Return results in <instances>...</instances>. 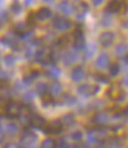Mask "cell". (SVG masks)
<instances>
[{
  "instance_id": "1",
  "label": "cell",
  "mask_w": 128,
  "mask_h": 148,
  "mask_svg": "<svg viewBox=\"0 0 128 148\" xmlns=\"http://www.w3.org/2000/svg\"><path fill=\"white\" fill-rule=\"evenodd\" d=\"M37 145V137L30 130H25L21 137V147L22 148H36Z\"/></svg>"
},
{
  "instance_id": "2",
  "label": "cell",
  "mask_w": 128,
  "mask_h": 148,
  "mask_svg": "<svg viewBox=\"0 0 128 148\" xmlns=\"http://www.w3.org/2000/svg\"><path fill=\"white\" fill-rule=\"evenodd\" d=\"M4 110H6V116L7 118H19L21 112H22V105L15 101H8L4 105Z\"/></svg>"
},
{
  "instance_id": "3",
  "label": "cell",
  "mask_w": 128,
  "mask_h": 148,
  "mask_svg": "<svg viewBox=\"0 0 128 148\" xmlns=\"http://www.w3.org/2000/svg\"><path fill=\"white\" fill-rule=\"evenodd\" d=\"M52 26L57 31H59V32H65V31H68V29L72 28V22H70V19H68L66 17L58 15V17H55V18L52 19Z\"/></svg>"
},
{
  "instance_id": "4",
  "label": "cell",
  "mask_w": 128,
  "mask_h": 148,
  "mask_svg": "<svg viewBox=\"0 0 128 148\" xmlns=\"http://www.w3.org/2000/svg\"><path fill=\"white\" fill-rule=\"evenodd\" d=\"M52 56V50L48 47H43V49H39L36 54H35V61L39 64H47L50 62Z\"/></svg>"
},
{
  "instance_id": "5",
  "label": "cell",
  "mask_w": 128,
  "mask_h": 148,
  "mask_svg": "<svg viewBox=\"0 0 128 148\" xmlns=\"http://www.w3.org/2000/svg\"><path fill=\"white\" fill-rule=\"evenodd\" d=\"M73 47L76 51H84L85 49V40H84V33H83V29L79 26L76 31H74V35H73Z\"/></svg>"
},
{
  "instance_id": "6",
  "label": "cell",
  "mask_w": 128,
  "mask_h": 148,
  "mask_svg": "<svg viewBox=\"0 0 128 148\" xmlns=\"http://www.w3.org/2000/svg\"><path fill=\"white\" fill-rule=\"evenodd\" d=\"M62 130H64L62 121H52L51 123H47V125H45V127L43 129V132L48 136H54V134H61Z\"/></svg>"
},
{
  "instance_id": "7",
  "label": "cell",
  "mask_w": 128,
  "mask_h": 148,
  "mask_svg": "<svg viewBox=\"0 0 128 148\" xmlns=\"http://www.w3.org/2000/svg\"><path fill=\"white\" fill-rule=\"evenodd\" d=\"M99 91V86L96 84H80L77 87V93L80 96H84V97H90V96H95L96 93Z\"/></svg>"
},
{
  "instance_id": "8",
  "label": "cell",
  "mask_w": 128,
  "mask_h": 148,
  "mask_svg": "<svg viewBox=\"0 0 128 148\" xmlns=\"http://www.w3.org/2000/svg\"><path fill=\"white\" fill-rule=\"evenodd\" d=\"M0 45L13 47V50H19L18 38H14L11 35H4V36H1V38H0Z\"/></svg>"
},
{
  "instance_id": "9",
  "label": "cell",
  "mask_w": 128,
  "mask_h": 148,
  "mask_svg": "<svg viewBox=\"0 0 128 148\" xmlns=\"http://www.w3.org/2000/svg\"><path fill=\"white\" fill-rule=\"evenodd\" d=\"M29 125H30L32 127H35V129L43 130L45 127L47 122H45V119L43 116L37 115V114H32V115H30V122H29Z\"/></svg>"
},
{
  "instance_id": "10",
  "label": "cell",
  "mask_w": 128,
  "mask_h": 148,
  "mask_svg": "<svg viewBox=\"0 0 128 148\" xmlns=\"http://www.w3.org/2000/svg\"><path fill=\"white\" fill-rule=\"evenodd\" d=\"M114 38L116 36L113 32H103V33H101V36H99V43H101L102 47L108 49V47H110V46L113 45Z\"/></svg>"
},
{
  "instance_id": "11",
  "label": "cell",
  "mask_w": 128,
  "mask_h": 148,
  "mask_svg": "<svg viewBox=\"0 0 128 148\" xmlns=\"http://www.w3.org/2000/svg\"><path fill=\"white\" fill-rule=\"evenodd\" d=\"M35 15H36L37 21H47V19H50L52 17V11L48 7H41L35 13Z\"/></svg>"
},
{
  "instance_id": "12",
  "label": "cell",
  "mask_w": 128,
  "mask_h": 148,
  "mask_svg": "<svg viewBox=\"0 0 128 148\" xmlns=\"http://www.w3.org/2000/svg\"><path fill=\"white\" fill-rule=\"evenodd\" d=\"M110 65V60H109V56L108 54H99L98 58H96L95 61V66L96 68H99V69H105V68H108Z\"/></svg>"
},
{
  "instance_id": "13",
  "label": "cell",
  "mask_w": 128,
  "mask_h": 148,
  "mask_svg": "<svg viewBox=\"0 0 128 148\" xmlns=\"http://www.w3.org/2000/svg\"><path fill=\"white\" fill-rule=\"evenodd\" d=\"M84 76H85V72H84L83 66H76V68H73L72 69V73H70V77L73 82H76V83H79V82H81L84 79Z\"/></svg>"
},
{
  "instance_id": "14",
  "label": "cell",
  "mask_w": 128,
  "mask_h": 148,
  "mask_svg": "<svg viewBox=\"0 0 128 148\" xmlns=\"http://www.w3.org/2000/svg\"><path fill=\"white\" fill-rule=\"evenodd\" d=\"M62 93V84L59 83V82H52L50 86H48V94L54 98V97L59 96Z\"/></svg>"
},
{
  "instance_id": "15",
  "label": "cell",
  "mask_w": 128,
  "mask_h": 148,
  "mask_svg": "<svg viewBox=\"0 0 128 148\" xmlns=\"http://www.w3.org/2000/svg\"><path fill=\"white\" fill-rule=\"evenodd\" d=\"M123 10V3L121 1H110L108 7H106V13L109 14H117Z\"/></svg>"
},
{
  "instance_id": "16",
  "label": "cell",
  "mask_w": 128,
  "mask_h": 148,
  "mask_svg": "<svg viewBox=\"0 0 128 148\" xmlns=\"http://www.w3.org/2000/svg\"><path fill=\"white\" fill-rule=\"evenodd\" d=\"M62 60H64V64L66 65V66H70L72 64H74L77 61V54L74 51H68L64 54Z\"/></svg>"
},
{
  "instance_id": "17",
  "label": "cell",
  "mask_w": 128,
  "mask_h": 148,
  "mask_svg": "<svg viewBox=\"0 0 128 148\" xmlns=\"http://www.w3.org/2000/svg\"><path fill=\"white\" fill-rule=\"evenodd\" d=\"M108 122H109V116H108V114H105V112H98L94 116V123L99 125V126H103L105 123H108Z\"/></svg>"
},
{
  "instance_id": "18",
  "label": "cell",
  "mask_w": 128,
  "mask_h": 148,
  "mask_svg": "<svg viewBox=\"0 0 128 148\" xmlns=\"http://www.w3.org/2000/svg\"><path fill=\"white\" fill-rule=\"evenodd\" d=\"M58 10L62 14H65V15H70L73 13V7H72L69 1H62L61 4H58Z\"/></svg>"
},
{
  "instance_id": "19",
  "label": "cell",
  "mask_w": 128,
  "mask_h": 148,
  "mask_svg": "<svg viewBox=\"0 0 128 148\" xmlns=\"http://www.w3.org/2000/svg\"><path fill=\"white\" fill-rule=\"evenodd\" d=\"M36 93H37V94L41 97V98H44V97L50 96V94H48V86H47L45 83H39L37 87H36Z\"/></svg>"
},
{
  "instance_id": "20",
  "label": "cell",
  "mask_w": 128,
  "mask_h": 148,
  "mask_svg": "<svg viewBox=\"0 0 128 148\" xmlns=\"http://www.w3.org/2000/svg\"><path fill=\"white\" fill-rule=\"evenodd\" d=\"M109 147L110 148H123L124 147V143H123V140L120 137L114 136V137H112L109 140Z\"/></svg>"
},
{
  "instance_id": "21",
  "label": "cell",
  "mask_w": 128,
  "mask_h": 148,
  "mask_svg": "<svg viewBox=\"0 0 128 148\" xmlns=\"http://www.w3.org/2000/svg\"><path fill=\"white\" fill-rule=\"evenodd\" d=\"M98 140H99V133H98V130H90V132H88V138H87L88 144H90V145L96 144Z\"/></svg>"
},
{
  "instance_id": "22",
  "label": "cell",
  "mask_w": 128,
  "mask_h": 148,
  "mask_svg": "<svg viewBox=\"0 0 128 148\" xmlns=\"http://www.w3.org/2000/svg\"><path fill=\"white\" fill-rule=\"evenodd\" d=\"M45 75H47V77H50V79H55L57 80L58 77L61 76V71L58 68H55V66H51L50 69L45 71Z\"/></svg>"
},
{
  "instance_id": "23",
  "label": "cell",
  "mask_w": 128,
  "mask_h": 148,
  "mask_svg": "<svg viewBox=\"0 0 128 148\" xmlns=\"http://www.w3.org/2000/svg\"><path fill=\"white\" fill-rule=\"evenodd\" d=\"M74 122H76V118H74L73 114H66V115L62 118V125H64V126H72Z\"/></svg>"
},
{
  "instance_id": "24",
  "label": "cell",
  "mask_w": 128,
  "mask_h": 148,
  "mask_svg": "<svg viewBox=\"0 0 128 148\" xmlns=\"http://www.w3.org/2000/svg\"><path fill=\"white\" fill-rule=\"evenodd\" d=\"M3 62H4V65H6L7 68H13L14 64H15V57H14L13 54H7L3 58Z\"/></svg>"
},
{
  "instance_id": "25",
  "label": "cell",
  "mask_w": 128,
  "mask_h": 148,
  "mask_svg": "<svg viewBox=\"0 0 128 148\" xmlns=\"http://www.w3.org/2000/svg\"><path fill=\"white\" fill-rule=\"evenodd\" d=\"M109 73L110 76H117L119 73H120V65L117 64V62H113V64L109 65Z\"/></svg>"
},
{
  "instance_id": "26",
  "label": "cell",
  "mask_w": 128,
  "mask_h": 148,
  "mask_svg": "<svg viewBox=\"0 0 128 148\" xmlns=\"http://www.w3.org/2000/svg\"><path fill=\"white\" fill-rule=\"evenodd\" d=\"M127 53H128V46L124 45V43H121V45H119L116 47V54H117V56H124V57H125Z\"/></svg>"
},
{
  "instance_id": "27",
  "label": "cell",
  "mask_w": 128,
  "mask_h": 148,
  "mask_svg": "<svg viewBox=\"0 0 128 148\" xmlns=\"http://www.w3.org/2000/svg\"><path fill=\"white\" fill-rule=\"evenodd\" d=\"M41 148H57V143L52 138H45L44 141L41 143Z\"/></svg>"
},
{
  "instance_id": "28",
  "label": "cell",
  "mask_w": 128,
  "mask_h": 148,
  "mask_svg": "<svg viewBox=\"0 0 128 148\" xmlns=\"http://www.w3.org/2000/svg\"><path fill=\"white\" fill-rule=\"evenodd\" d=\"M18 130H19V127L15 125V123H10V125H7L6 126V132L8 133V134H17Z\"/></svg>"
},
{
  "instance_id": "29",
  "label": "cell",
  "mask_w": 128,
  "mask_h": 148,
  "mask_svg": "<svg viewBox=\"0 0 128 148\" xmlns=\"http://www.w3.org/2000/svg\"><path fill=\"white\" fill-rule=\"evenodd\" d=\"M94 53H95V46H88V47H85L84 49V57L85 58H91L94 56Z\"/></svg>"
},
{
  "instance_id": "30",
  "label": "cell",
  "mask_w": 128,
  "mask_h": 148,
  "mask_svg": "<svg viewBox=\"0 0 128 148\" xmlns=\"http://www.w3.org/2000/svg\"><path fill=\"white\" fill-rule=\"evenodd\" d=\"M112 98H113L114 101H123V100L125 98V93H124L123 90H119L116 94H113V96H112Z\"/></svg>"
},
{
  "instance_id": "31",
  "label": "cell",
  "mask_w": 128,
  "mask_h": 148,
  "mask_svg": "<svg viewBox=\"0 0 128 148\" xmlns=\"http://www.w3.org/2000/svg\"><path fill=\"white\" fill-rule=\"evenodd\" d=\"M64 103L66 104V105H74V104H76V98L69 96V94H65L64 96Z\"/></svg>"
},
{
  "instance_id": "32",
  "label": "cell",
  "mask_w": 128,
  "mask_h": 148,
  "mask_svg": "<svg viewBox=\"0 0 128 148\" xmlns=\"http://www.w3.org/2000/svg\"><path fill=\"white\" fill-rule=\"evenodd\" d=\"M70 138L73 141H81L83 140V133L81 132H74V133L70 134Z\"/></svg>"
},
{
  "instance_id": "33",
  "label": "cell",
  "mask_w": 128,
  "mask_h": 148,
  "mask_svg": "<svg viewBox=\"0 0 128 148\" xmlns=\"http://www.w3.org/2000/svg\"><path fill=\"white\" fill-rule=\"evenodd\" d=\"M95 79H96V80H99L101 83H109V77L105 76V75H102V73H96Z\"/></svg>"
},
{
  "instance_id": "34",
  "label": "cell",
  "mask_w": 128,
  "mask_h": 148,
  "mask_svg": "<svg viewBox=\"0 0 128 148\" xmlns=\"http://www.w3.org/2000/svg\"><path fill=\"white\" fill-rule=\"evenodd\" d=\"M11 11L15 14H18L19 11H21V4H19L18 1H15V3H13V6H11Z\"/></svg>"
},
{
  "instance_id": "35",
  "label": "cell",
  "mask_w": 128,
  "mask_h": 148,
  "mask_svg": "<svg viewBox=\"0 0 128 148\" xmlns=\"http://www.w3.org/2000/svg\"><path fill=\"white\" fill-rule=\"evenodd\" d=\"M33 97H35V94H33L32 91H26L25 94H24V101H32L33 100Z\"/></svg>"
},
{
  "instance_id": "36",
  "label": "cell",
  "mask_w": 128,
  "mask_h": 148,
  "mask_svg": "<svg viewBox=\"0 0 128 148\" xmlns=\"http://www.w3.org/2000/svg\"><path fill=\"white\" fill-rule=\"evenodd\" d=\"M57 147H58V148H72L70 145L68 144V143L65 141V140H61V141L57 144Z\"/></svg>"
},
{
  "instance_id": "37",
  "label": "cell",
  "mask_w": 128,
  "mask_h": 148,
  "mask_svg": "<svg viewBox=\"0 0 128 148\" xmlns=\"http://www.w3.org/2000/svg\"><path fill=\"white\" fill-rule=\"evenodd\" d=\"M68 43V36H62V38L58 40V45L59 46H64V45H66Z\"/></svg>"
},
{
  "instance_id": "38",
  "label": "cell",
  "mask_w": 128,
  "mask_h": 148,
  "mask_svg": "<svg viewBox=\"0 0 128 148\" xmlns=\"http://www.w3.org/2000/svg\"><path fill=\"white\" fill-rule=\"evenodd\" d=\"M29 76L32 77L33 80H35V79H36V77L39 76V71H36V69H33L32 72H30V73H29Z\"/></svg>"
},
{
  "instance_id": "39",
  "label": "cell",
  "mask_w": 128,
  "mask_h": 148,
  "mask_svg": "<svg viewBox=\"0 0 128 148\" xmlns=\"http://www.w3.org/2000/svg\"><path fill=\"white\" fill-rule=\"evenodd\" d=\"M7 19H8L7 13H1V14H0V22H4V21H7Z\"/></svg>"
},
{
  "instance_id": "40",
  "label": "cell",
  "mask_w": 128,
  "mask_h": 148,
  "mask_svg": "<svg viewBox=\"0 0 128 148\" xmlns=\"http://www.w3.org/2000/svg\"><path fill=\"white\" fill-rule=\"evenodd\" d=\"M4 148H19L18 145H15V144H13V143H10V144H6V147Z\"/></svg>"
},
{
  "instance_id": "41",
  "label": "cell",
  "mask_w": 128,
  "mask_h": 148,
  "mask_svg": "<svg viewBox=\"0 0 128 148\" xmlns=\"http://www.w3.org/2000/svg\"><path fill=\"white\" fill-rule=\"evenodd\" d=\"M33 45H35V46H40V45H41V40H40V39H35V40H33Z\"/></svg>"
},
{
  "instance_id": "42",
  "label": "cell",
  "mask_w": 128,
  "mask_h": 148,
  "mask_svg": "<svg viewBox=\"0 0 128 148\" xmlns=\"http://www.w3.org/2000/svg\"><path fill=\"white\" fill-rule=\"evenodd\" d=\"M123 84H124V86H127L128 87V75L125 77H124V79H123Z\"/></svg>"
},
{
  "instance_id": "43",
  "label": "cell",
  "mask_w": 128,
  "mask_h": 148,
  "mask_svg": "<svg viewBox=\"0 0 128 148\" xmlns=\"http://www.w3.org/2000/svg\"><path fill=\"white\" fill-rule=\"evenodd\" d=\"M92 4H94V6H101V4H102V1H101V0H95V1H92Z\"/></svg>"
},
{
  "instance_id": "44",
  "label": "cell",
  "mask_w": 128,
  "mask_h": 148,
  "mask_svg": "<svg viewBox=\"0 0 128 148\" xmlns=\"http://www.w3.org/2000/svg\"><path fill=\"white\" fill-rule=\"evenodd\" d=\"M96 148H106V145H105V144H98V145H96Z\"/></svg>"
},
{
  "instance_id": "45",
  "label": "cell",
  "mask_w": 128,
  "mask_h": 148,
  "mask_svg": "<svg viewBox=\"0 0 128 148\" xmlns=\"http://www.w3.org/2000/svg\"><path fill=\"white\" fill-rule=\"evenodd\" d=\"M124 61H125V64H128V53L125 54V57H124Z\"/></svg>"
},
{
  "instance_id": "46",
  "label": "cell",
  "mask_w": 128,
  "mask_h": 148,
  "mask_svg": "<svg viewBox=\"0 0 128 148\" xmlns=\"http://www.w3.org/2000/svg\"><path fill=\"white\" fill-rule=\"evenodd\" d=\"M124 114H125V116H127V118H128V107H127V108H125V111H124Z\"/></svg>"
},
{
  "instance_id": "47",
  "label": "cell",
  "mask_w": 128,
  "mask_h": 148,
  "mask_svg": "<svg viewBox=\"0 0 128 148\" xmlns=\"http://www.w3.org/2000/svg\"><path fill=\"white\" fill-rule=\"evenodd\" d=\"M1 133H3V126L0 125V136H1Z\"/></svg>"
},
{
  "instance_id": "48",
  "label": "cell",
  "mask_w": 128,
  "mask_h": 148,
  "mask_svg": "<svg viewBox=\"0 0 128 148\" xmlns=\"http://www.w3.org/2000/svg\"><path fill=\"white\" fill-rule=\"evenodd\" d=\"M19 148H22V147H19Z\"/></svg>"
}]
</instances>
